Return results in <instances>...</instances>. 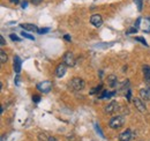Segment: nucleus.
<instances>
[{"label": "nucleus", "instance_id": "obj_19", "mask_svg": "<svg viewBox=\"0 0 150 141\" xmlns=\"http://www.w3.org/2000/svg\"><path fill=\"white\" fill-rule=\"evenodd\" d=\"M142 1H143V0H134V2L137 5V9H139V11L142 9Z\"/></svg>", "mask_w": 150, "mask_h": 141}, {"label": "nucleus", "instance_id": "obj_8", "mask_svg": "<svg viewBox=\"0 0 150 141\" xmlns=\"http://www.w3.org/2000/svg\"><path fill=\"white\" fill-rule=\"evenodd\" d=\"M140 96L144 101H150V87H144L140 90Z\"/></svg>", "mask_w": 150, "mask_h": 141}, {"label": "nucleus", "instance_id": "obj_9", "mask_svg": "<svg viewBox=\"0 0 150 141\" xmlns=\"http://www.w3.org/2000/svg\"><path fill=\"white\" fill-rule=\"evenodd\" d=\"M117 110H118V103H117L115 101H113L110 104H108V105L105 106V109H104V111H105L106 113H113V112H115Z\"/></svg>", "mask_w": 150, "mask_h": 141}, {"label": "nucleus", "instance_id": "obj_28", "mask_svg": "<svg viewBox=\"0 0 150 141\" xmlns=\"http://www.w3.org/2000/svg\"><path fill=\"white\" fill-rule=\"evenodd\" d=\"M64 38H65L67 42H71V36H69V35H65V36H64Z\"/></svg>", "mask_w": 150, "mask_h": 141}, {"label": "nucleus", "instance_id": "obj_30", "mask_svg": "<svg viewBox=\"0 0 150 141\" xmlns=\"http://www.w3.org/2000/svg\"><path fill=\"white\" fill-rule=\"evenodd\" d=\"M127 100L128 101L131 100V90H128V93H127Z\"/></svg>", "mask_w": 150, "mask_h": 141}, {"label": "nucleus", "instance_id": "obj_24", "mask_svg": "<svg viewBox=\"0 0 150 141\" xmlns=\"http://www.w3.org/2000/svg\"><path fill=\"white\" fill-rule=\"evenodd\" d=\"M95 127H96V130H97V131L99 132V134H100V137H102V138H104V134H103V132H102V130H100V128H99V127L97 126V124L95 125Z\"/></svg>", "mask_w": 150, "mask_h": 141}, {"label": "nucleus", "instance_id": "obj_2", "mask_svg": "<svg viewBox=\"0 0 150 141\" xmlns=\"http://www.w3.org/2000/svg\"><path fill=\"white\" fill-rule=\"evenodd\" d=\"M125 117L124 116H115V117H113L112 119L110 120V127L112 128V130H118V128H120V127H122L124 126V124H125Z\"/></svg>", "mask_w": 150, "mask_h": 141}, {"label": "nucleus", "instance_id": "obj_23", "mask_svg": "<svg viewBox=\"0 0 150 141\" xmlns=\"http://www.w3.org/2000/svg\"><path fill=\"white\" fill-rule=\"evenodd\" d=\"M33 101H34L35 103H38V102L40 101V96H38V95H34V96H33Z\"/></svg>", "mask_w": 150, "mask_h": 141}, {"label": "nucleus", "instance_id": "obj_15", "mask_svg": "<svg viewBox=\"0 0 150 141\" xmlns=\"http://www.w3.org/2000/svg\"><path fill=\"white\" fill-rule=\"evenodd\" d=\"M117 76L115 75H113V74H111V75H109L108 76V85L110 86V87H115L117 86Z\"/></svg>", "mask_w": 150, "mask_h": 141}, {"label": "nucleus", "instance_id": "obj_29", "mask_svg": "<svg viewBox=\"0 0 150 141\" xmlns=\"http://www.w3.org/2000/svg\"><path fill=\"white\" fill-rule=\"evenodd\" d=\"M27 5H28V2H27V1H23L21 6H22V8H25V7H27Z\"/></svg>", "mask_w": 150, "mask_h": 141}, {"label": "nucleus", "instance_id": "obj_21", "mask_svg": "<svg viewBox=\"0 0 150 141\" xmlns=\"http://www.w3.org/2000/svg\"><path fill=\"white\" fill-rule=\"evenodd\" d=\"M135 41H139L140 43H142V44H144L146 46L148 45V44H147V42H146V39H144V38H142V37H135Z\"/></svg>", "mask_w": 150, "mask_h": 141}, {"label": "nucleus", "instance_id": "obj_14", "mask_svg": "<svg viewBox=\"0 0 150 141\" xmlns=\"http://www.w3.org/2000/svg\"><path fill=\"white\" fill-rule=\"evenodd\" d=\"M142 70H143V76H144L146 82L150 83V66L149 65H144L142 67Z\"/></svg>", "mask_w": 150, "mask_h": 141}, {"label": "nucleus", "instance_id": "obj_3", "mask_svg": "<svg viewBox=\"0 0 150 141\" xmlns=\"http://www.w3.org/2000/svg\"><path fill=\"white\" fill-rule=\"evenodd\" d=\"M64 64L68 67H73L75 65V57L72 52H66L64 54Z\"/></svg>", "mask_w": 150, "mask_h": 141}, {"label": "nucleus", "instance_id": "obj_32", "mask_svg": "<svg viewBox=\"0 0 150 141\" xmlns=\"http://www.w3.org/2000/svg\"><path fill=\"white\" fill-rule=\"evenodd\" d=\"M11 2H12V4H18L19 0H11Z\"/></svg>", "mask_w": 150, "mask_h": 141}, {"label": "nucleus", "instance_id": "obj_1", "mask_svg": "<svg viewBox=\"0 0 150 141\" xmlns=\"http://www.w3.org/2000/svg\"><path fill=\"white\" fill-rule=\"evenodd\" d=\"M68 86H69L71 89L79 91V90H82V89L86 87V83H84V81H83L81 78H73V79L68 82Z\"/></svg>", "mask_w": 150, "mask_h": 141}, {"label": "nucleus", "instance_id": "obj_27", "mask_svg": "<svg viewBox=\"0 0 150 141\" xmlns=\"http://www.w3.org/2000/svg\"><path fill=\"white\" fill-rule=\"evenodd\" d=\"M43 0H31V2L33 4H35V5H38V4H40Z\"/></svg>", "mask_w": 150, "mask_h": 141}, {"label": "nucleus", "instance_id": "obj_26", "mask_svg": "<svg viewBox=\"0 0 150 141\" xmlns=\"http://www.w3.org/2000/svg\"><path fill=\"white\" fill-rule=\"evenodd\" d=\"M136 31H137V29H136V28H132V29H129L128 34H134V33H136Z\"/></svg>", "mask_w": 150, "mask_h": 141}, {"label": "nucleus", "instance_id": "obj_6", "mask_svg": "<svg viewBox=\"0 0 150 141\" xmlns=\"http://www.w3.org/2000/svg\"><path fill=\"white\" fill-rule=\"evenodd\" d=\"M119 141H131L132 139V131L131 130H125L119 134Z\"/></svg>", "mask_w": 150, "mask_h": 141}, {"label": "nucleus", "instance_id": "obj_12", "mask_svg": "<svg viewBox=\"0 0 150 141\" xmlns=\"http://www.w3.org/2000/svg\"><path fill=\"white\" fill-rule=\"evenodd\" d=\"M13 67H14L15 73H20V72H21L22 61H21V59H20L19 56H15V57H14V64H13Z\"/></svg>", "mask_w": 150, "mask_h": 141}, {"label": "nucleus", "instance_id": "obj_31", "mask_svg": "<svg viewBox=\"0 0 150 141\" xmlns=\"http://www.w3.org/2000/svg\"><path fill=\"white\" fill-rule=\"evenodd\" d=\"M49 141H58L56 139V138H54V137H50V139H49Z\"/></svg>", "mask_w": 150, "mask_h": 141}, {"label": "nucleus", "instance_id": "obj_10", "mask_svg": "<svg viewBox=\"0 0 150 141\" xmlns=\"http://www.w3.org/2000/svg\"><path fill=\"white\" fill-rule=\"evenodd\" d=\"M133 103H134L135 108H136L140 112H144V111H146V105H144V103H143L140 98H134V100H133Z\"/></svg>", "mask_w": 150, "mask_h": 141}, {"label": "nucleus", "instance_id": "obj_17", "mask_svg": "<svg viewBox=\"0 0 150 141\" xmlns=\"http://www.w3.org/2000/svg\"><path fill=\"white\" fill-rule=\"evenodd\" d=\"M38 139H39V141H49L50 137H47L46 133H39L38 134Z\"/></svg>", "mask_w": 150, "mask_h": 141}, {"label": "nucleus", "instance_id": "obj_13", "mask_svg": "<svg viewBox=\"0 0 150 141\" xmlns=\"http://www.w3.org/2000/svg\"><path fill=\"white\" fill-rule=\"evenodd\" d=\"M66 65L62 63V64H60V65H58V67H57V76L58 78H62L64 75H65V73H66Z\"/></svg>", "mask_w": 150, "mask_h": 141}, {"label": "nucleus", "instance_id": "obj_20", "mask_svg": "<svg viewBox=\"0 0 150 141\" xmlns=\"http://www.w3.org/2000/svg\"><path fill=\"white\" fill-rule=\"evenodd\" d=\"M49 30H50V29H49V28H42V29H38V34H40V35H42V34H47V33H49Z\"/></svg>", "mask_w": 150, "mask_h": 141}, {"label": "nucleus", "instance_id": "obj_11", "mask_svg": "<svg viewBox=\"0 0 150 141\" xmlns=\"http://www.w3.org/2000/svg\"><path fill=\"white\" fill-rule=\"evenodd\" d=\"M20 27L27 31H30V33H34V31H38V28L35 24H30V23H21Z\"/></svg>", "mask_w": 150, "mask_h": 141}, {"label": "nucleus", "instance_id": "obj_25", "mask_svg": "<svg viewBox=\"0 0 150 141\" xmlns=\"http://www.w3.org/2000/svg\"><path fill=\"white\" fill-rule=\"evenodd\" d=\"M0 44H1V46L5 45V38H4L2 36H0Z\"/></svg>", "mask_w": 150, "mask_h": 141}, {"label": "nucleus", "instance_id": "obj_7", "mask_svg": "<svg viewBox=\"0 0 150 141\" xmlns=\"http://www.w3.org/2000/svg\"><path fill=\"white\" fill-rule=\"evenodd\" d=\"M142 22L140 23V28L144 33H150V18H144L141 20Z\"/></svg>", "mask_w": 150, "mask_h": 141}, {"label": "nucleus", "instance_id": "obj_4", "mask_svg": "<svg viewBox=\"0 0 150 141\" xmlns=\"http://www.w3.org/2000/svg\"><path fill=\"white\" fill-rule=\"evenodd\" d=\"M37 89L39 91H42L43 94H46L52 89V82L51 81H43V82L37 85Z\"/></svg>", "mask_w": 150, "mask_h": 141}, {"label": "nucleus", "instance_id": "obj_22", "mask_svg": "<svg viewBox=\"0 0 150 141\" xmlns=\"http://www.w3.org/2000/svg\"><path fill=\"white\" fill-rule=\"evenodd\" d=\"M9 37H11V39H13L14 42H19V41H20L19 37H18L16 35H14V34H11V35H9Z\"/></svg>", "mask_w": 150, "mask_h": 141}, {"label": "nucleus", "instance_id": "obj_16", "mask_svg": "<svg viewBox=\"0 0 150 141\" xmlns=\"http://www.w3.org/2000/svg\"><path fill=\"white\" fill-rule=\"evenodd\" d=\"M7 54H6V52L4 51V50H1L0 51V61H1V64H4V63H6L7 61Z\"/></svg>", "mask_w": 150, "mask_h": 141}, {"label": "nucleus", "instance_id": "obj_5", "mask_svg": "<svg viewBox=\"0 0 150 141\" xmlns=\"http://www.w3.org/2000/svg\"><path fill=\"white\" fill-rule=\"evenodd\" d=\"M90 22H91V24L94 26V27H100L102 24H103V19L102 16L99 15V14H95L93 15L91 18H90Z\"/></svg>", "mask_w": 150, "mask_h": 141}, {"label": "nucleus", "instance_id": "obj_18", "mask_svg": "<svg viewBox=\"0 0 150 141\" xmlns=\"http://www.w3.org/2000/svg\"><path fill=\"white\" fill-rule=\"evenodd\" d=\"M21 35L23 36L24 38H29V39H31V41H35V37H34L33 35H30V34H28V33L22 31V33H21Z\"/></svg>", "mask_w": 150, "mask_h": 141}]
</instances>
